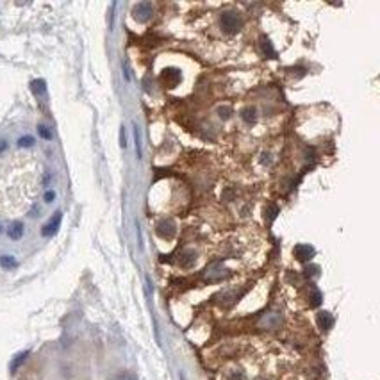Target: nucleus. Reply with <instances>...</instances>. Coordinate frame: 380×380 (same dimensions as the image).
<instances>
[{"instance_id":"nucleus-14","label":"nucleus","mask_w":380,"mask_h":380,"mask_svg":"<svg viewBox=\"0 0 380 380\" xmlns=\"http://www.w3.org/2000/svg\"><path fill=\"white\" fill-rule=\"evenodd\" d=\"M0 266L4 268V270H13L16 266V259L13 255H2L0 257Z\"/></svg>"},{"instance_id":"nucleus-18","label":"nucleus","mask_w":380,"mask_h":380,"mask_svg":"<svg viewBox=\"0 0 380 380\" xmlns=\"http://www.w3.org/2000/svg\"><path fill=\"white\" fill-rule=\"evenodd\" d=\"M33 91L36 95L45 93V80H34V82H33Z\"/></svg>"},{"instance_id":"nucleus-9","label":"nucleus","mask_w":380,"mask_h":380,"mask_svg":"<svg viewBox=\"0 0 380 380\" xmlns=\"http://www.w3.org/2000/svg\"><path fill=\"white\" fill-rule=\"evenodd\" d=\"M318 325L321 330H330L334 327V316L327 311H321L318 314Z\"/></svg>"},{"instance_id":"nucleus-23","label":"nucleus","mask_w":380,"mask_h":380,"mask_svg":"<svg viewBox=\"0 0 380 380\" xmlns=\"http://www.w3.org/2000/svg\"><path fill=\"white\" fill-rule=\"evenodd\" d=\"M114 380H138V379L132 375V373H122V375H118Z\"/></svg>"},{"instance_id":"nucleus-11","label":"nucleus","mask_w":380,"mask_h":380,"mask_svg":"<svg viewBox=\"0 0 380 380\" xmlns=\"http://www.w3.org/2000/svg\"><path fill=\"white\" fill-rule=\"evenodd\" d=\"M241 118H243V122L246 123H253L255 122V118H257V111H255V107H244L243 111H241Z\"/></svg>"},{"instance_id":"nucleus-26","label":"nucleus","mask_w":380,"mask_h":380,"mask_svg":"<svg viewBox=\"0 0 380 380\" xmlns=\"http://www.w3.org/2000/svg\"><path fill=\"white\" fill-rule=\"evenodd\" d=\"M230 380H244V375L240 371V373H234V375H232V379H230Z\"/></svg>"},{"instance_id":"nucleus-15","label":"nucleus","mask_w":380,"mask_h":380,"mask_svg":"<svg viewBox=\"0 0 380 380\" xmlns=\"http://www.w3.org/2000/svg\"><path fill=\"white\" fill-rule=\"evenodd\" d=\"M134 143H136V154L138 159L143 157V148H141V134H139V127L134 125Z\"/></svg>"},{"instance_id":"nucleus-12","label":"nucleus","mask_w":380,"mask_h":380,"mask_svg":"<svg viewBox=\"0 0 380 380\" xmlns=\"http://www.w3.org/2000/svg\"><path fill=\"white\" fill-rule=\"evenodd\" d=\"M261 48H263V52L266 54V57H270V59H275V57H277V52L273 50L270 39H266V38L261 39Z\"/></svg>"},{"instance_id":"nucleus-7","label":"nucleus","mask_w":380,"mask_h":380,"mask_svg":"<svg viewBox=\"0 0 380 380\" xmlns=\"http://www.w3.org/2000/svg\"><path fill=\"white\" fill-rule=\"evenodd\" d=\"M195 261H197V253H195V250H182L180 252V255H178V264L182 268H191L193 264H195Z\"/></svg>"},{"instance_id":"nucleus-6","label":"nucleus","mask_w":380,"mask_h":380,"mask_svg":"<svg viewBox=\"0 0 380 380\" xmlns=\"http://www.w3.org/2000/svg\"><path fill=\"white\" fill-rule=\"evenodd\" d=\"M152 11H154V7H152L150 2H139V4L134 7V14H136V18L141 20V22H146V20L150 18Z\"/></svg>"},{"instance_id":"nucleus-13","label":"nucleus","mask_w":380,"mask_h":380,"mask_svg":"<svg viewBox=\"0 0 380 380\" xmlns=\"http://www.w3.org/2000/svg\"><path fill=\"white\" fill-rule=\"evenodd\" d=\"M309 300H311V305L312 307H318L319 304H321V300H323V296H321V293H319L318 287H311V295H309Z\"/></svg>"},{"instance_id":"nucleus-3","label":"nucleus","mask_w":380,"mask_h":380,"mask_svg":"<svg viewBox=\"0 0 380 380\" xmlns=\"http://www.w3.org/2000/svg\"><path fill=\"white\" fill-rule=\"evenodd\" d=\"M293 253H295V257L300 261V263H307L311 259L314 257V246H311V244H296L295 248H293Z\"/></svg>"},{"instance_id":"nucleus-19","label":"nucleus","mask_w":380,"mask_h":380,"mask_svg":"<svg viewBox=\"0 0 380 380\" xmlns=\"http://www.w3.org/2000/svg\"><path fill=\"white\" fill-rule=\"evenodd\" d=\"M33 145H34L33 136H22L18 139V146H33Z\"/></svg>"},{"instance_id":"nucleus-2","label":"nucleus","mask_w":380,"mask_h":380,"mask_svg":"<svg viewBox=\"0 0 380 380\" xmlns=\"http://www.w3.org/2000/svg\"><path fill=\"white\" fill-rule=\"evenodd\" d=\"M206 278L207 280H211V282H220L223 280V278H227L230 275V272L227 270V268H223L220 263H214V264H209V268L206 270Z\"/></svg>"},{"instance_id":"nucleus-25","label":"nucleus","mask_w":380,"mask_h":380,"mask_svg":"<svg viewBox=\"0 0 380 380\" xmlns=\"http://www.w3.org/2000/svg\"><path fill=\"white\" fill-rule=\"evenodd\" d=\"M316 273H318V268L316 266H311L305 270V275H307V277H309V275H316Z\"/></svg>"},{"instance_id":"nucleus-28","label":"nucleus","mask_w":380,"mask_h":380,"mask_svg":"<svg viewBox=\"0 0 380 380\" xmlns=\"http://www.w3.org/2000/svg\"><path fill=\"white\" fill-rule=\"evenodd\" d=\"M0 232H2V227H0Z\"/></svg>"},{"instance_id":"nucleus-16","label":"nucleus","mask_w":380,"mask_h":380,"mask_svg":"<svg viewBox=\"0 0 380 380\" xmlns=\"http://www.w3.org/2000/svg\"><path fill=\"white\" fill-rule=\"evenodd\" d=\"M27 355H29V352H22L20 355H16V359H14L13 362H11V371H16L18 370L20 366H22V362L27 359Z\"/></svg>"},{"instance_id":"nucleus-21","label":"nucleus","mask_w":380,"mask_h":380,"mask_svg":"<svg viewBox=\"0 0 380 380\" xmlns=\"http://www.w3.org/2000/svg\"><path fill=\"white\" fill-rule=\"evenodd\" d=\"M230 113H232V109H230L229 105H225V107H220V109H218V114H220V118H223V120H227V118L230 116Z\"/></svg>"},{"instance_id":"nucleus-10","label":"nucleus","mask_w":380,"mask_h":380,"mask_svg":"<svg viewBox=\"0 0 380 380\" xmlns=\"http://www.w3.org/2000/svg\"><path fill=\"white\" fill-rule=\"evenodd\" d=\"M7 234H9L11 240H20L22 236H24V223H20V221H14L13 225L9 227V230H7Z\"/></svg>"},{"instance_id":"nucleus-20","label":"nucleus","mask_w":380,"mask_h":380,"mask_svg":"<svg viewBox=\"0 0 380 380\" xmlns=\"http://www.w3.org/2000/svg\"><path fill=\"white\" fill-rule=\"evenodd\" d=\"M38 132H39V136L45 138V139H52V132L48 131V129H47L45 125H39V127H38Z\"/></svg>"},{"instance_id":"nucleus-27","label":"nucleus","mask_w":380,"mask_h":380,"mask_svg":"<svg viewBox=\"0 0 380 380\" xmlns=\"http://www.w3.org/2000/svg\"><path fill=\"white\" fill-rule=\"evenodd\" d=\"M5 146H7V145H5V141H2V143H0V152H2V150H4V148H5Z\"/></svg>"},{"instance_id":"nucleus-5","label":"nucleus","mask_w":380,"mask_h":380,"mask_svg":"<svg viewBox=\"0 0 380 380\" xmlns=\"http://www.w3.org/2000/svg\"><path fill=\"white\" fill-rule=\"evenodd\" d=\"M175 232H177V229H175V223L172 220L161 221L159 225H157V234H159L161 238H165V240H172L175 236Z\"/></svg>"},{"instance_id":"nucleus-8","label":"nucleus","mask_w":380,"mask_h":380,"mask_svg":"<svg viewBox=\"0 0 380 380\" xmlns=\"http://www.w3.org/2000/svg\"><path fill=\"white\" fill-rule=\"evenodd\" d=\"M161 80H163L166 86H175L178 80H180V71L173 70V68L165 70V71H163V75H161Z\"/></svg>"},{"instance_id":"nucleus-22","label":"nucleus","mask_w":380,"mask_h":380,"mask_svg":"<svg viewBox=\"0 0 380 380\" xmlns=\"http://www.w3.org/2000/svg\"><path fill=\"white\" fill-rule=\"evenodd\" d=\"M43 198H45V202H47V204L54 202V198H56V191H50V189H48V191L45 193V197H43Z\"/></svg>"},{"instance_id":"nucleus-17","label":"nucleus","mask_w":380,"mask_h":380,"mask_svg":"<svg viewBox=\"0 0 380 380\" xmlns=\"http://www.w3.org/2000/svg\"><path fill=\"white\" fill-rule=\"evenodd\" d=\"M280 321V318H278V314H270L268 318L263 319V323L266 325V327H275V325Z\"/></svg>"},{"instance_id":"nucleus-4","label":"nucleus","mask_w":380,"mask_h":380,"mask_svg":"<svg viewBox=\"0 0 380 380\" xmlns=\"http://www.w3.org/2000/svg\"><path fill=\"white\" fill-rule=\"evenodd\" d=\"M61 220H63V212L57 211L56 214L50 218V221H48L47 225L43 227L41 234L45 236V238H50V236H54L57 232V229H59V225H61Z\"/></svg>"},{"instance_id":"nucleus-24","label":"nucleus","mask_w":380,"mask_h":380,"mask_svg":"<svg viewBox=\"0 0 380 380\" xmlns=\"http://www.w3.org/2000/svg\"><path fill=\"white\" fill-rule=\"evenodd\" d=\"M120 145H122V148H125V146H127V139H125V127H122V129H120Z\"/></svg>"},{"instance_id":"nucleus-1","label":"nucleus","mask_w":380,"mask_h":380,"mask_svg":"<svg viewBox=\"0 0 380 380\" xmlns=\"http://www.w3.org/2000/svg\"><path fill=\"white\" fill-rule=\"evenodd\" d=\"M220 22H221L223 31L229 34L240 31V27H241V16L238 13H232V11H225V13L221 14Z\"/></svg>"}]
</instances>
